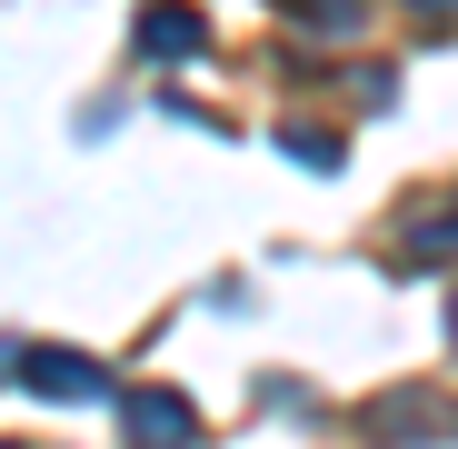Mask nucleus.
<instances>
[{
  "instance_id": "f257e3e1",
  "label": "nucleus",
  "mask_w": 458,
  "mask_h": 449,
  "mask_svg": "<svg viewBox=\"0 0 458 449\" xmlns=\"http://www.w3.org/2000/svg\"><path fill=\"white\" fill-rule=\"evenodd\" d=\"M130 439H140V449H170V439H190V400H170V390H140V400H130Z\"/></svg>"
},
{
  "instance_id": "f03ea898",
  "label": "nucleus",
  "mask_w": 458,
  "mask_h": 449,
  "mask_svg": "<svg viewBox=\"0 0 458 449\" xmlns=\"http://www.w3.org/2000/svg\"><path fill=\"white\" fill-rule=\"evenodd\" d=\"M30 369V390H70V400H100V369L90 359H60V350H40V359H21Z\"/></svg>"
},
{
  "instance_id": "7ed1b4c3",
  "label": "nucleus",
  "mask_w": 458,
  "mask_h": 449,
  "mask_svg": "<svg viewBox=\"0 0 458 449\" xmlns=\"http://www.w3.org/2000/svg\"><path fill=\"white\" fill-rule=\"evenodd\" d=\"M180 40H199V21H180V11H160V21H149V50H180Z\"/></svg>"
},
{
  "instance_id": "20e7f679",
  "label": "nucleus",
  "mask_w": 458,
  "mask_h": 449,
  "mask_svg": "<svg viewBox=\"0 0 458 449\" xmlns=\"http://www.w3.org/2000/svg\"><path fill=\"white\" fill-rule=\"evenodd\" d=\"M438 11H458V0H438Z\"/></svg>"
}]
</instances>
